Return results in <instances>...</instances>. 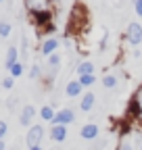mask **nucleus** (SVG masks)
Listing matches in <instances>:
<instances>
[{
  "instance_id": "nucleus-1",
  "label": "nucleus",
  "mask_w": 142,
  "mask_h": 150,
  "mask_svg": "<svg viewBox=\"0 0 142 150\" xmlns=\"http://www.w3.org/2000/svg\"><path fill=\"white\" fill-rule=\"evenodd\" d=\"M86 8L82 4H75L73 11H71V19H69V25H67V33L71 31H82L84 23H86Z\"/></svg>"
},
{
  "instance_id": "nucleus-2",
  "label": "nucleus",
  "mask_w": 142,
  "mask_h": 150,
  "mask_svg": "<svg viewBox=\"0 0 142 150\" xmlns=\"http://www.w3.org/2000/svg\"><path fill=\"white\" fill-rule=\"evenodd\" d=\"M25 8L31 15H40L50 11V0H25Z\"/></svg>"
},
{
  "instance_id": "nucleus-3",
  "label": "nucleus",
  "mask_w": 142,
  "mask_h": 150,
  "mask_svg": "<svg viewBox=\"0 0 142 150\" xmlns=\"http://www.w3.org/2000/svg\"><path fill=\"white\" fill-rule=\"evenodd\" d=\"M130 112L134 115V119L142 121V86L134 92L132 96V104H130Z\"/></svg>"
},
{
  "instance_id": "nucleus-4",
  "label": "nucleus",
  "mask_w": 142,
  "mask_h": 150,
  "mask_svg": "<svg viewBox=\"0 0 142 150\" xmlns=\"http://www.w3.org/2000/svg\"><path fill=\"white\" fill-rule=\"evenodd\" d=\"M126 38H128V42H130L132 46L140 44V42H142V27H140L138 23H132V25H128Z\"/></svg>"
},
{
  "instance_id": "nucleus-5",
  "label": "nucleus",
  "mask_w": 142,
  "mask_h": 150,
  "mask_svg": "<svg viewBox=\"0 0 142 150\" xmlns=\"http://www.w3.org/2000/svg\"><path fill=\"white\" fill-rule=\"evenodd\" d=\"M42 136H44L42 125H33V127L27 131V146H29V148H31V146H40Z\"/></svg>"
},
{
  "instance_id": "nucleus-6",
  "label": "nucleus",
  "mask_w": 142,
  "mask_h": 150,
  "mask_svg": "<svg viewBox=\"0 0 142 150\" xmlns=\"http://www.w3.org/2000/svg\"><path fill=\"white\" fill-rule=\"evenodd\" d=\"M75 117H73V110L71 108H63V110H59L57 115H55V125H69L71 121H73Z\"/></svg>"
},
{
  "instance_id": "nucleus-7",
  "label": "nucleus",
  "mask_w": 142,
  "mask_h": 150,
  "mask_svg": "<svg viewBox=\"0 0 142 150\" xmlns=\"http://www.w3.org/2000/svg\"><path fill=\"white\" fill-rule=\"evenodd\" d=\"M59 48V40L57 38H48V40H44V44H42V54L44 56H50V54H55V50Z\"/></svg>"
},
{
  "instance_id": "nucleus-8",
  "label": "nucleus",
  "mask_w": 142,
  "mask_h": 150,
  "mask_svg": "<svg viewBox=\"0 0 142 150\" xmlns=\"http://www.w3.org/2000/svg\"><path fill=\"white\" fill-rule=\"evenodd\" d=\"M50 138L55 140V142H63V140L67 138V125H52Z\"/></svg>"
},
{
  "instance_id": "nucleus-9",
  "label": "nucleus",
  "mask_w": 142,
  "mask_h": 150,
  "mask_svg": "<svg viewBox=\"0 0 142 150\" xmlns=\"http://www.w3.org/2000/svg\"><path fill=\"white\" fill-rule=\"evenodd\" d=\"M96 136H98V125L88 123V125L82 127V138H84V140H94Z\"/></svg>"
},
{
  "instance_id": "nucleus-10",
  "label": "nucleus",
  "mask_w": 142,
  "mask_h": 150,
  "mask_svg": "<svg viewBox=\"0 0 142 150\" xmlns=\"http://www.w3.org/2000/svg\"><path fill=\"white\" fill-rule=\"evenodd\" d=\"M33 117H36V108H33L31 104H27V106L23 108V112H21V119H19V121H21V125H29Z\"/></svg>"
},
{
  "instance_id": "nucleus-11",
  "label": "nucleus",
  "mask_w": 142,
  "mask_h": 150,
  "mask_svg": "<svg viewBox=\"0 0 142 150\" xmlns=\"http://www.w3.org/2000/svg\"><path fill=\"white\" fill-rule=\"evenodd\" d=\"M82 88H84V86L80 83V79H77V81H69V83H67V88H65V92H67V96L75 98V96H80Z\"/></svg>"
},
{
  "instance_id": "nucleus-12",
  "label": "nucleus",
  "mask_w": 142,
  "mask_h": 150,
  "mask_svg": "<svg viewBox=\"0 0 142 150\" xmlns=\"http://www.w3.org/2000/svg\"><path fill=\"white\" fill-rule=\"evenodd\" d=\"M17 56H19V50H17L15 46H13V48H9V52H6V61H4L6 69H11L15 63H19V61H17Z\"/></svg>"
},
{
  "instance_id": "nucleus-13",
  "label": "nucleus",
  "mask_w": 142,
  "mask_h": 150,
  "mask_svg": "<svg viewBox=\"0 0 142 150\" xmlns=\"http://www.w3.org/2000/svg\"><path fill=\"white\" fill-rule=\"evenodd\" d=\"M92 104H94V94H92V92L84 94V96H82V102H80L82 110H90V108H92Z\"/></svg>"
},
{
  "instance_id": "nucleus-14",
  "label": "nucleus",
  "mask_w": 142,
  "mask_h": 150,
  "mask_svg": "<svg viewBox=\"0 0 142 150\" xmlns=\"http://www.w3.org/2000/svg\"><path fill=\"white\" fill-rule=\"evenodd\" d=\"M77 73H80V75H94V65H92L90 61H84V63H80Z\"/></svg>"
},
{
  "instance_id": "nucleus-15",
  "label": "nucleus",
  "mask_w": 142,
  "mask_h": 150,
  "mask_svg": "<svg viewBox=\"0 0 142 150\" xmlns=\"http://www.w3.org/2000/svg\"><path fill=\"white\" fill-rule=\"evenodd\" d=\"M50 19H52V13L50 11L48 13H40V15H33V23L36 25H46Z\"/></svg>"
},
{
  "instance_id": "nucleus-16",
  "label": "nucleus",
  "mask_w": 142,
  "mask_h": 150,
  "mask_svg": "<svg viewBox=\"0 0 142 150\" xmlns=\"http://www.w3.org/2000/svg\"><path fill=\"white\" fill-rule=\"evenodd\" d=\"M55 115L57 112L52 110V106H42V110H40V117L44 121H55Z\"/></svg>"
},
{
  "instance_id": "nucleus-17",
  "label": "nucleus",
  "mask_w": 142,
  "mask_h": 150,
  "mask_svg": "<svg viewBox=\"0 0 142 150\" xmlns=\"http://www.w3.org/2000/svg\"><path fill=\"white\" fill-rule=\"evenodd\" d=\"M9 35H11V23L0 21V38H9Z\"/></svg>"
},
{
  "instance_id": "nucleus-18",
  "label": "nucleus",
  "mask_w": 142,
  "mask_h": 150,
  "mask_svg": "<svg viewBox=\"0 0 142 150\" xmlns=\"http://www.w3.org/2000/svg\"><path fill=\"white\" fill-rule=\"evenodd\" d=\"M9 71H11V77H19V75H23V65L21 63H15Z\"/></svg>"
},
{
  "instance_id": "nucleus-19",
  "label": "nucleus",
  "mask_w": 142,
  "mask_h": 150,
  "mask_svg": "<svg viewBox=\"0 0 142 150\" xmlns=\"http://www.w3.org/2000/svg\"><path fill=\"white\" fill-rule=\"evenodd\" d=\"M48 65H50L52 69H57V67L61 65V56H59L57 52H55V54H50V56H48Z\"/></svg>"
},
{
  "instance_id": "nucleus-20",
  "label": "nucleus",
  "mask_w": 142,
  "mask_h": 150,
  "mask_svg": "<svg viewBox=\"0 0 142 150\" xmlns=\"http://www.w3.org/2000/svg\"><path fill=\"white\" fill-rule=\"evenodd\" d=\"M102 83H104V88H115L117 86V77L115 75H107V77L102 79Z\"/></svg>"
},
{
  "instance_id": "nucleus-21",
  "label": "nucleus",
  "mask_w": 142,
  "mask_h": 150,
  "mask_svg": "<svg viewBox=\"0 0 142 150\" xmlns=\"http://www.w3.org/2000/svg\"><path fill=\"white\" fill-rule=\"evenodd\" d=\"M80 83L82 86H92L94 83V75H80Z\"/></svg>"
},
{
  "instance_id": "nucleus-22",
  "label": "nucleus",
  "mask_w": 142,
  "mask_h": 150,
  "mask_svg": "<svg viewBox=\"0 0 142 150\" xmlns=\"http://www.w3.org/2000/svg\"><path fill=\"white\" fill-rule=\"evenodd\" d=\"M13 86H15V77H4V79H2V88H4V90H11Z\"/></svg>"
},
{
  "instance_id": "nucleus-23",
  "label": "nucleus",
  "mask_w": 142,
  "mask_h": 150,
  "mask_svg": "<svg viewBox=\"0 0 142 150\" xmlns=\"http://www.w3.org/2000/svg\"><path fill=\"white\" fill-rule=\"evenodd\" d=\"M38 75H40V67H38V65H33V67H31V71H29V77H31V79H36Z\"/></svg>"
},
{
  "instance_id": "nucleus-24",
  "label": "nucleus",
  "mask_w": 142,
  "mask_h": 150,
  "mask_svg": "<svg viewBox=\"0 0 142 150\" xmlns=\"http://www.w3.org/2000/svg\"><path fill=\"white\" fill-rule=\"evenodd\" d=\"M6 136V123L4 121H0V140H2Z\"/></svg>"
},
{
  "instance_id": "nucleus-25",
  "label": "nucleus",
  "mask_w": 142,
  "mask_h": 150,
  "mask_svg": "<svg viewBox=\"0 0 142 150\" xmlns=\"http://www.w3.org/2000/svg\"><path fill=\"white\" fill-rule=\"evenodd\" d=\"M121 150H134V148H132V144H130L128 140H123V142H121Z\"/></svg>"
},
{
  "instance_id": "nucleus-26",
  "label": "nucleus",
  "mask_w": 142,
  "mask_h": 150,
  "mask_svg": "<svg viewBox=\"0 0 142 150\" xmlns=\"http://www.w3.org/2000/svg\"><path fill=\"white\" fill-rule=\"evenodd\" d=\"M136 13L142 17V0H136Z\"/></svg>"
},
{
  "instance_id": "nucleus-27",
  "label": "nucleus",
  "mask_w": 142,
  "mask_h": 150,
  "mask_svg": "<svg viewBox=\"0 0 142 150\" xmlns=\"http://www.w3.org/2000/svg\"><path fill=\"white\" fill-rule=\"evenodd\" d=\"M29 150H42V146H31Z\"/></svg>"
},
{
  "instance_id": "nucleus-28",
  "label": "nucleus",
  "mask_w": 142,
  "mask_h": 150,
  "mask_svg": "<svg viewBox=\"0 0 142 150\" xmlns=\"http://www.w3.org/2000/svg\"><path fill=\"white\" fill-rule=\"evenodd\" d=\"M0 150H4V142L2 140H0Z\"/></svg>"
},
{
  "instance_id": "nucleus-29",
  "label": "nucleus",
  "mask_w": 142,
  "mask_h": 150,
  "mask_svg": "<svg viewBox=\"0 0 142 150\" xmlns=\"http://www.w3.org/2000/svg\"><path fill=\"white\" fill-rule=\"evenodd\" d=\"M50 2H59V0H50Z\"/></svg>"
},
{
  "instance_id": "nucleus-30",
  "label": "nucleus",
  "mask_w": 142,
  "mask_h": 150,
  "mask_svg": "<svg viewBox=\"0 0 142 150\" xmlns=\"http://www.w3.org/2000/svg\"><path fill=\"white\" fill-rule=\"evenodd\" d=\"M140 150H142V146H140Z\"/></svg>"
},
{
  "instance_id": "nucleus-31",
  "label": "nucleus",
  "mask_w": 142,
  "mask_h": 150,
  "mask_svg": "<svg viewBox=\"0 0 142 150\" xmlns=\"http://www.w3.org/2000/svg\"><path fill=\"white\" fill-rule=\"evenodd\" d=\"M0 2H2V0H0Z\"/></svg>"
}]
</instances>
